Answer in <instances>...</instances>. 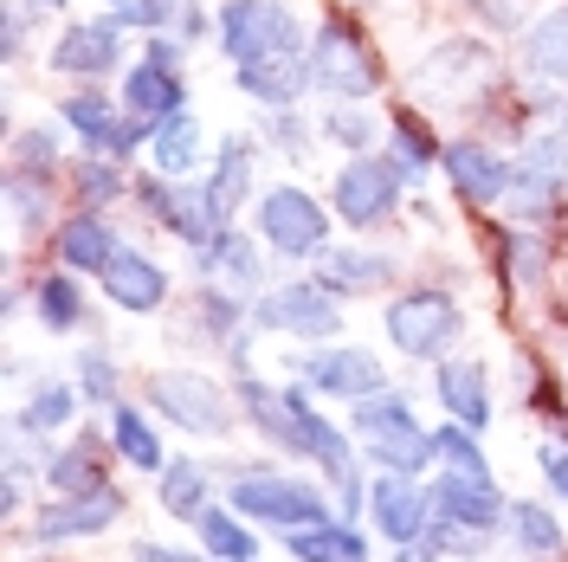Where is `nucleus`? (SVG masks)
<instances>
[{
    "label": "nucleus",
    "instance_id": "29",
    "mask_svg": "<svg viewBox=\"0 0 568 562\" xmlns=\"http://www.w3.org/2000/svg\"><path fill=\"white\" fill-rule=\"evenodd\" d=\"M110 433H116V453L130 459V465H142V472H162V465H169L162 440H155V426L142 421L136 408H116V414H110Z\"/></svg>",
    "mask_w": 568,
    "mask_h": 562
},
{
    "label": "nucleus",
    "instance_id": "1",
    "mask_svg": "<svg viewBox=\"0 0 568 562\" xmlns=\"http://www.w3.org/2000/svg\"><path fill=\"white\" fill-rule=\"evenodd\" d=\"M220 39L240 66V84H246L258 104H291L297 84L311 78V52L297 39V13L284 0H233L220 13Z\"/></svg>",
    "mask_w": 568,
    "mask_h": 562
},
{
    "label": "nucleus",
    "instance_id": "10",
    "mask_svg": "<svg viewBox=\"0 0 568 562\" xmlns=\"http://www.w3.org/2000/svg\"><path fill=\"white\" fill-rule=\"evenodd\" d=\"M258 227H265V240H272L278 252H291V259L323 247V208L304 194V188H278V194H265Z\"/></svg>",
    "mask_w": 568,
    "mask_h": 562
},
{
    "label": "nucleus",
    "instance_id": "28",
    "mask_svg": "<svg viewBox=\"0 0 568 562\" xmlns=\"http://www.w3.org/2000/svg\"><path fill=\"white\" fill-rule=\"evenodd\" d=\"M524 59L542 78H568V7H556L549 20H536L530 39H524Z\"/></svg>",
    "mask_w": 568,
    "mask_h": 562
},
{
    "label": "nucleus",
    "instance_id": "9",
    "mask_svg": "<svg viewBox=\"0 0 568 562\" xmlns=\"http://www.w3.org/2000/svg\"><path fill=\"white\" fill-rule=\"evenodd\" d=\"M123 518V498L110 492H91V498H52L33 511V536L39 543H71V536H98Z\"/></svg>",
    "mask_w": 568,
    "mask_h": 562
},
{
    "label": "nucleus",
    "instance_id": "37",
    "mask_svg": "<svg viewBox=\"0 0 568 562\" xmlns=\"http://www.w3.org/2000/svg\"><path fill=\"white\" fill-rule=\"evenodd\" d=\"M549 188H556V181H542L536 169H524V175H517L510 188H504V201H510V213H524V220H530V213H542Z\"/></svg>",
    "mask_w": 568,
    "mask_h": 562
},
{
    "label": "nucleus",
    "instance_id": "17",
    "mask_svg": "<svg viewBox=\"0 0 568 562\" xmlns=\"http://www.w3.org/2000/svg\"><path fill=\"white\" fill-rule=\"evenodd\" d=\"M446 169H453V188H459L465 201H497L517 181V169L504 155H491V149H478V142H453L446 149Z\"/></svg>",
    "mask_w": 568,
    "mask_h": 562
},
{
    "label": "nucleus",
    "instance_id": "48",
    "mask_svg": "<svg viewBox=\"0 0 568 562\" xmlns=\"http://www.w3.org/2000/svg\"><path fill=\"white\" fill-rule=\"evenodd\" d=\"M39 7H59V0H39Z\"/></svg>",
    "mask_w": 568,
    "mask_h": 562
},
{
    "label": "nucleus",
    "instance_id": "47",
    "mask_svg": "<svg viewBox=\"0 0 568 562\" xmlns=\"http://www.w3.org/2000/svg\"><path fill=\"white\" fill-rule=\"evenodd\" d=\"M136 562H194V556H187V550H169V543H142Z\"/></svg>",
    "mask_w": 568,
    "mask_h": 562
},
{
    "label": "nucleus",
    "instance_id": "21",
    "mask_svg": "<svg viewBox=\"0 0 568 562\" xmlns=\"http://www.w3.org/2000/svg\"><path fill=\"white\" fill-rule=\"evenodd\" d=\"M194 530H201V543H207L213 562H258V536L240 524V511H220V504H207V511L194 518Z\"/></svg>",
    "mask_w": 568,
    "mask_h": 562
},
{
    "label": "nucleus",
    "instance_id": "11",
    "mask_svg": "<svg viewBox=\"0 0 568 562\" xmlns=\"http://www.w3.org/2000/svg\"><path fill=\"white\" fill-rule=\"evenodd\" d=\"M297 375L317 388V394H343V401H368L382 394V362L368 350H317L297 362Z\"/></svg>",
    "mask_w": 568,
    "mask_h": 562
},
{
    "label": "nucleus",
    "instance_id": "44",
    "mask_svg": "<svg viewBox=\"0 0 568 562\" xmlns=\"http://www.w3.org/2000/svg\"><path fill=\"white\" fill-rule=\"evenodd\" d=\"M542 479L556 485V498H568V453H556V446H549V453H542Z\"/></svg>",
    "mask_w": 568,
    "mask_h": 562
},
{
    "label": "nucleus",
    "instance_id": "22",
    "mask_svg": "<svg viewBox=\"0 0 568 562\" xmlns=\"http://www.w3.org/2000/svg\"><path fill=\"white\" fill-rule=\"evenodd\" d=\"M149 162H155L169 181L194 175V162H201V130H194V117H187V110H181V117H169V123L155 130V142H149Z\"/></svg>",
    "mask_w": 568,
    "mask_h": 562
},
{
    "label": "nucleus",
    "instance_id": "31",
    "mask_svg": "<svg viewBox=\"0 0 568 562\" xmlns=\"http://www.w3.org/2000/svg\"><path fill=\"white\" fill-rule=\"evenodd\" d=\"M433 446H439V459H446V472H459V479H485V485H491V465H485V453H478L471 426L446 421L439 433H433Z\"/></svg>",
    "mask_w": 568,
    "mask_h": 562
},
{
    "label": "nucleus",
    "instance_id": "2",
    "mask_svg": "<svg viewBox=\"0 0 568 562\" xmlns=\"http://www.w3.org/2000/svg\"><path fill=\"white\" fill-rule=\"evenodd\" d=\"M246 414L258 433H272L278 446H291V453H304V459H317L323 472L336 479V492H343V511L355 518V504H362V465H355L349 453V440L336 433V426L323 421L317 408L297 394V388H284V394H272V388H246Z\"/></svg>",
    "mask_w": 568,
    "mask_h": 562
},
{
    "label": "nucleus",
    "instance_id": "19",
    "mask_svg": "<svg viewBox=\"0 0 568 562\" xmlns=\"http://www.w3.org/2000/svg\"><path fill=\"white\" fill-rule=\"evenodd\" d=\"M123 104H130V117H136L142 130H162L169 117H181V78L169 66H136L130 71V84H123Z\"/></svg>",
    "mask_w": 568,
    "mask_h": 562
},
{
    "label": "nucleus",
    "instance_id": "12",
    "mask_svg": "<svg viewBox=\"0 0 568 562\" xmlns=\"http://www.w3.org/2000/svg\"><path fill=\"white\" fill-rule=\"evenodd\" d=\"M258 323L265 330H297V337H336L343 311H336V298L317 291V284H284V291H272L258 304Z\"/></svg>",
    "mask_w": 568,
    "mask_h": 562
},
{
    "label": "nucleus",
    "instance_id": "3",
    "mask_svg": "<svg viewBox=\"0 0 568 562\" xmlns=\"http://www.w3.org/2000/svg\"><path fill=\"white\" fill-rule=\"evenodd\" d=\"M349 421H355V433L368 440L375 465H388L394 479H414L426 459L439 453V446H433V433H420L414 408H407V401H394V394H368V401H355Z\"/></svg>",
    "mask_w": 568,
    "mask_h": 562
},
{
    "label": "nucleus",
    "instance_id": "33",
    "mask_svg": "<svg viewBox=\"0 0 568 562\" xmlns=\"http://www.w3.org/2000/svg\"><path fill=\"white\" fill-rule=\"evenodd\" d=\"M510 536H517L530 556H556V550H562V524H556V511H542V504H517V511H510Z\"/></svg>",
    "mask_w": 568,
    "mask_h": 562
},
{
    "label": "nucleus",
    "instance_id": "23",
    "mask_svg": "<svg viewBox=\"0 0 568 562\" xmlns=\"http://www.w3.org/2000/svg\"><path fill=\"white\" fill-rule=\"evenodd\" d=\"M52 492L59 498H91L104 492V453H98V440H78V446H65V453L52 459Z\"/></svg>",
    "mask_w": 568,
    "mask_h": 562
},
{
    "label": "nucleus",
    "instance_id": "18",
    "mask_svg": "<svg viewBox=\"0 0 568 562\" xmlns=\"http://www.w3.org/2000/svg\"><path fill=\"white\" fill-rule=\"evenodd\" d=\"M104 291L123 304V311H155L162 304V291H169V279H162V265L155 259H142V252H116L104 265Z\"/></svg>",
    "mask_w": 568,
    "mask_h": 562
},
{
    "label": "nucleus",
    "instance_id": "13",
    "mask_svg": "<svg viewBox=\"0 0 568 562\" xmlns=\"http://www.w3.org/2000/svg\"><path fill=\"white\" fill-rule=\"evenodd\" d=\"M368 511H375L382 536H394V543H420L433 530V492H420L414 479H394V472L368 492Z\"/></svg>",
    "mask_w": 568,
    "mask_h": 562
},
{
    "label": "nucleus",
    "instance_id": "14",
    "mask_svg": "<svg viewBox=\"0 0 568 562\" xmlns=\"http://www.w3.org/2000/svg\"><path fill=\"white\" fill-rule=\"evenodd\" d=\"M433 511H439L446 524L478 530V536H491V530L504 524V498H497V485H485V479H459V472H446V479L433 485Z\"/></svg>",
    "mask_w": 568,
    "mask_h": 562
},
{
    "label": "nucleus",
    "instance_id": "35",
    "mask_svg": "<svg viewBox=\"0 0 568 562\" xmlns=\"http://www.w3.org/2000/svg\"><path fill=\"white\" fill-rule=\"evenodd\" d=\"M39 323H45V330H71V323H78V291H71V279L39 284Z\"/></svg>",
    "mask_w": 568,
    "mask_h": 562
},
{
    "label": "nucleus",
    "instance_id": "8",
    "mask_svg": "<svg viewBox=\"0 0 568 562\" xmlns=\"http://www.w3.org/2000/svg\"><path fill=\"white\" fill-rule=\"evenodd\" d=\"M394 194H400V169L394 162H375V155H362V162H349L336 175V213L349 227H375L394 208Z\"/></svg>",
    "mask_w": 568,
    "mask_h": 562
},
{
    "label": "nucleus",
    "instance_id": "24",
    "mask_svg": "<svg viewBox=\"0 0 568 562\" xmlns=\"http://www.w3.org/2000/svg\"><path fill=\"white\" fill-rule=\"evenodd\" d=\"M116 252H123V247L110 240L104 220H91V213H84V220H71L65 233H59V259H65L71 272H104Z\"/></svg>",
    "mask_w": 568,
    "mask_h": 562
},
{
    "label": "nucleus",
    "instance_id": "4",
    "mask_svg": "<svg viewBox=\"0 0 568 562\" xmlns=\"http://www.w3.org/2000/svg\"><path fill=\"white\" fill-rule=\"evenodd\" d=\"M233 511L240 518H258V524H278L284 536L291 530H311V524H329V504H323L317 485L284 479V472H240L233 479Z\"/></svg>",
    "mask_w": 568,
    "mask_h": 562
},
{
    "label": "nucleus",
    "instance_id": "27",
    "mask_svg": "<svg viewBox=\"0 0 568 562\" xmlns=\"http://www.w3.org/2000/svg\"><path fill=\"white\" fill-rule=\"evenodd\" d=\"M65 123H71V130H84L91 142H104L110 155H123V149L136 142V130H123V123L110 117V98H98V91H78V98H65Z\"/></svg>",
    "mask_w": 568,
    "mask_h": 562
},
{
    "label": "nucleus",
    "instance_id": "30",
    "mask_svg": "<svg viewBox=\"0 0 568 562\" xmlns=\"http://www.w3.org/2000/svg\"><path fill=\"white\" fill-rule=\"evenodd\" d=\"M246 181H252V155H246V142H226V149H220V169H213V181H207V194H213V208H220V220L240 208Z\"/></svg>",
    "mask_w": 568,
    "mask_h": 562
},
{
    "label": "nucleus",
    "instance_id": "46",
    "mask_svg": "<svg viewBox=\"0 0 568 562\" xmlns=\"http://www.w3.org/2000/svg\"><path fill=\"white\" fill-rule=\"evenodd\" d=\"M110 188H116V175H110L104 162H98V169H91V162H84V194H98V201H104Z\"/></svg>",
    "mask_w": 568,
    "mask_h": 562
},
{
    "label": "nucleus",
    "instance_id": "45",
    "mask_svg": "<svg viewBox=\"0 0 568 562\" xmlns=\"http://www.w3.org/2000/svg\"><path fill=\"white\" fill-rule=\"evenodd\" d=\"M517 279L530 284V279H542V247H530V240H517Z\"/></svg>",
    "mask_w": 568,
    "mask_h": 562
},
{
    "label": "nucleus",
    "instance_id": "42",
    "mask_svg": "<svg viewBox=\"0 0 568 562\" xmlns=\"http://www.w3.org/2000/svg\"><path fill=\"white\" fill-rule=\"evenodd\" d=\"M84 394H91V401H110V362L104 355H84Z\"/></svg>",
    "mask_w": 568,
    "mask_h": 562
},
{
    "label": "nucleus",
    "instance_id": "39",
    "mask_svg": "<svg viewBox=\"0 0 568 562\" xmlns=\"http://www.w3.org/2000/svg\"><path fill=\"white\" fill-rule=\"evenodd\" d=\"M175 13V0H110V20H130V27H162Z\"/></svg>",
    "mask_w": 568,
    "mask_h": 562
},
{
    "label": "nucleus",
    "instance_id": "41",
    "mask_svg": "<svg viewBox=\"0 0 568 562\" xmlns=\"http://www.w3.org/2000/svg\"><path fill=\"white\" fill-rule=\"evenodd\" d=\"M220 259H226V272H233V279H252V272H258V259H252L246 240H220Z\"/></svg>",
    "mask_w": 568,
    "mask_h": 562
},
{
    "label": "nucleus",
    "instance_id": "38",
    "mask_svg": "<svg viewBox=\"0 0 568 562\" xmlns=\"http://www.w3.org/2000/svg\"><path fill=\"white\" fill-rule=\"evenodd\" d=\"M530 169L542 181H562L568 175V142L562 137H530Z\"/></svg>",
    "mask_w": 568,
    "mask_h": 562
},
{
    "label": "nucleus",
    "instance_id": "25",
    "mask_svg": "<svg viewBox=\"0 0 568 562\" xmlns=\"http://www.w3.org/2000/svg\"><path fill=\"white\" fill-rule=\"evenodd\" d=\"M162 511L181 518V524H194V518L207 511V465L169 459V465H162Z\"/></svg>",
    "mask_w": 568,
    "mask_h": 562
},
{
    "label": "nucleus",
    "instance_id": "20",
    "mask_svg": "<svg viewBox=\"0 0 568 562\" xmlns=\"http://www.w3.org/2000/svg\"><path fill=\"white\" fill-rule=\"evenodd\" d=\"M291 556L297 562H368V536L349 524H311V530H291Z\"/></svg>",
    "mask_w": 568,
    "mask_h": 562
},
{
    "label": "nucleus",
    "instance_id": "26",
    "mask_svg": "<svg viewBox=\"0 0 568 562\" xmlns=\"http://www.w3.org/2000/svg\"><path fill=\"white\" fill-rule=\"evenodd\" d=\"M52 66L59 71H110L116 66V27H71L65 39H59V52H52Z\"/></svg>",
    "mask_w": 568,
    "mask_h": 562
},
{
    "label": "nucleus",
    "instance_id": "7",
    "mask_svg": "<svg viewBox=\"0 0 568 562\" xmlns=\"http://www.w3.org/2000/svg\"><path fill=\"white\" fill-rule=\"evenodd\" d=\"M311 78H317L329 98H362L375 84V59H368V46L349 27H323L317 52H311Z\"/></svg>",
    "mask_w": 568,
    "mask_h": 562
},
{
    "label": "nucleus",
    "instance_id": "5",
    "mask_svg": "<svg viewBox=\"0 0 568 562\" xmlns=\"http://www.w3.org/2000/svg\"><path fill=\"white\" fill-rule=\"evenodd\" d=\"M149 401H155V414H169V421L187 426V433H226V426H233L220 388H213L207 375H194V369H155V375H149Z\"/></svg>",
    "mask_w": 568,
    "mask_h": 562
},
{
    "label": "nucleus",
    "instance_id": "40",
    "mask_svg": "<svg viewBox=\"0 0 568 562\" xmlns=\"http://www.w3.org/2000/svg\"><path fill=\"white\" fill-rule=\"evenodd\" d=\"M394 155H400V169H426L433 162V149H426L420 130H394Z\"/></svg>",
    "mask_w": 568,
    "mask_h": 562
},
{
    "label": "nucleus",
    "instance_id": "32",
    "mask_svg": "<svg viewBox=\"0 0 568 562\" xmlns=\"http://www.w3.org/2000/svg\"><path fill=\"white\" fill-rule=\"evenodd\" d=\"M382 279H388V265L368 259V252H329L323 259V284L329 291H375Z\"/></svg>",
    "mask_w": 568,
    "mask_h": 562
},
{
    "label": "nucleus",
    "instance_id": "43",
    "mask_svg": "<svg viewBox=\"0 0 568 562\" xmlns=\"http://www.w3.org/2000/svg\"><path fill=\"white\" fill-rule=\"evenodd\" d=\"M13 149H20V162H39V169H45V155H52V137H45V130H27V137L13 142Z\"/></svg>",
    "mask_w": 568,
    "mask_h": 562
},
{
    "label": "nucleus",
    "instance_id": "34",
    "mask_svg": "<svg viewBox=\"0 0 568 562\" xmlns=\"http://www.w3.org/2000/svg\"><path fill=\"white\" fill-rule=\"evenodd\" d=\"M71 408H78V394H71L65 382H45L33 394V401H27V408H20V433H52V426H65L71 421Z\"/></svg>",
    "mask_w": 568,
    "mask_h": 562
},
{
    "label": "nucleus",
    "instance_id": "16",
    "mask_svg": "<svg viewBox=\"0 0 568 562\" xmlns=\"http://www.w3.org/2000/svg\"><path fill=\"white\" fill-rule=\"evenodd\" d=\"M439 401H446V414L459 426H471V433L491 426V382H485L478 362H439Z\"/></svg>",
    "mask_w": 568,
    "mask_h": 562
},
{
    "label": "nucleus",
    "instance_id": "15",
    "mask_svg": "<svg viewBox=\"0 0 568 562\" xmlns=\"http://www.w3.org/2000/svg\"><path fill=\"white\" fill-rule=\"evenodd\" d=\"M142 201H149V208L162 213V220L175 227L181 240H194V247H207V240H213V227H220V208H213V194H207V188L194 194V188H162V181H149V188H142Z\"/></svg>",
    "mask_w": 568,
    "mask_h": 562
},
{
    "label": "nucleus",
    "instance_id": "36",
    "mask_svg": "<svg viewBox=\"0 0 568 562\" xmlns=\"http://www.w3.org/2000/svg\"><path fill=\"white\" fill-rule=\"evenodd\" d=\"M329 137L343 142V149H368V142H375V117L355 110V104H336L329 110Z\"/></svg>",
    "mask_w": 568,
    "mask_h": 562
},
{
    "label": "nucleus",
    "instance_id": "6",
    "mask_svg": "<svg viewBox=\"0 0 568 562\" xmlns=\"http://www.w3.org/2000/svg\"><path fill=\"white\" fill-rule=\"evenodd\" d=\"M388 337L400 355H439L459 337V304L439 291H407L388 304Z\"/></svg>",
    "mask_w": 568,
    "mask_h": 562
}]
</instances>
